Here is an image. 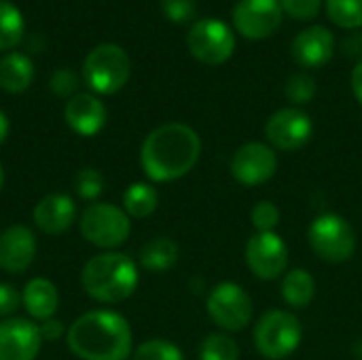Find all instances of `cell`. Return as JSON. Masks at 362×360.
<instances>
[{
  "label": "cell",
  "instance_id": "8",
  "mask_svg": "<svg viewBox=\"0 0 362 360\" xmlns=\"http://www.w3.org/2000/svg\"><path fill=\"white\" fill-rule=\"evenodd\" d=\"M187 47L191 55L208 66L225 64L235 51V36L231 28L221 19H199L187 34Z\"/></svg>",
  "mask_w": 362,
  "mask_h": 360
},
{
  "label": "cell",
  "instance_id": "13",
  "mask_svg": "<svg viewBox=\"0 0 362 360\" xmlns=\"http://www.w3.org/2000/svg\"><path fill=\"white\" fill-rule=\"evenodd\" d=\"M282 15L278 0H240L233 8V25L244 38L261 40L280 28Z\"/></svg>",
  "mask_w": 362,
  "mask_h": 360
},
{
  "label": "cell",
  "instance_id": "20",
  "mask_svg": "<svg viewBox=\"0 0 362 360\" xmlns=\"http://www.w3.org/2000/svg\"><path fill=\"white\" fill-rule=\"evenodd\" d=\"M34 81V64L25 53H8L0 59V87L8 93H23Z\"/></svg>",
  "mask_w": 362,
  "mask_h": 360
},
{
  "label": "cell",
  "instance_id": "15",
  "mask_svg": "<svg viewBox=\"0 0 362 360\" xmlns=\"http://www.w3.org/2000/svg\"><path fill=\"white\" fill-rule=\"evenodd\" d=\"M36 236L25 225H11L0 233V269L23 274L34 263Z\"/></svg>",
  "mask_w": 362,
  "mask_h": 360
},
{
  "label": "cell",
  "instance_id": "4",
  "mask_svg": "<svg viewBox=\"0 0 362 360\" xmlns=\"http://www.w3.org/2000/svg\"><path fill=\"white\" fill-rule=\"evenodd\" d=\"M132 74V62L125 49L115 42L98 45L83 62V79L91 91L110 95L125 87Z\"/></svg>",
  "mask_w": 362,
  "mask_h": 360
},
{
  "label": "cell",
  "instance_id": "33",
  "mask_svg": "<svg viewBox=\"0 0 362 360\" xmlns=\"http://www.w3.org/2000/svg\"><path fill=\"white\" fill-rule=\"evenodd\" d=\"M49 87L59 98H72L76 93V87H78V76L72 70H68V68H57L51 74Z\"/></svg>",
  "mask_w": 362,
  "mask_h": 360
},
{
  "label": "cell",
  "instance_id": "26",
  "mask_svg": "<svg viewBox=\"0 0 362 360\" xmlns=\"http://www.w3.org/2000/svg\"><path fill=\"white\" fill-rule=\"evenodd\" d=\"M199 360H240V348L229 335L214 333L204 339Z\"/></svg>",
  "mask_w": 362,
  "mask_h": 360
},
{
  "label": "cell",
  "instance_id": "37",
  "mask_svg": "<svg viewBox=\"0 0 362 360\" xmlns=\"http://www.w3.org/2000/svg\"><path fill=\"white\" fill-rule=\"evenodd\" d=\"M8 117L0 110V146L4 144V140H6V136H8Z\"/></svg>",
  "mask_w": 362,
  "mask_h": 360
},
{
  "label": "cell",
  "instance_id": "24",
  "mask_svg": "<svg viewBox=\"0 0 362 360\" xmlns=\"http://www.w3.org/2000/svg\"><path fill=\"white\" fill-rule=\"evenodd\" d=\"M25 30V21L21 11L8 2L0 0V51L13 49L21 42Z\"/></svg>",
  "mask_w": 362,
  "mask_h": 360
},
{
  "label": "cell",
  "instance_id": "5",
  "mask_svg": "<svg viewBox=\"0 0 362 360\" xmlns=\"http://www.w3.org/2000/svg\"><path fill=\"white\" fill-rule=\"evenodd\" d=\"M303 339L301 325L295 314L284 310L265 312L255 327V348L267 360H284L297 352Z\"/></svg>",
  "mask_w": 362,
  "mask_h": 360
},
{
  "label": "cell",
  "instance_id": "1",
  "mask_svg": "<svg viewBox=\"0 0 362 360\" xmlns=\"http://www.w3.org/2000/svg\"><path fill=\"white\" fill-rule=\"evenodd\" d=\"M202 155L197 132L185 123H165L153 129L140 149V166L155 182H172L187 176Z\"/></svg>",
  "mask_w": 362,
  "mask_h": 360
},
{
  "label": "cell",
  "instance_id": "38",
  "mask_svg": "<svg viewBox=\"0 0 362 360\" xmlns=\"http://www.w3.org/2000/svg\"><path fill=\"white\" fill-rule=\"evenodd\" d=\"M2 185H4V170H2V163H0V191H2Z\"/></svg>",
  "mask_w": 362,
  "mask_h": 360
},
{
  "label": "cell",
  "instance_id": "28",
  "mask_svg": "<svg viewBox=\"0 0 362 360\" xmlns=\"http://www.w3.org/2000/svg\"><path fill=\"white\" fill-rule=\"evenodd\" d=\"M286 98L288 102L293 104H308L316 98V81L305 74V72H297V74H291L288 81H286Z\"/></svg>",
  "mask_w": 362,
  "mask_h": 360
},
{
  "label": "cell",
  "instance_id": "22",
  "mask_svg": "<svg viewBox=\"0 0 362 360\" xmlns=\"http://www.w3.org/2000/svg\"><path fill=\"white\" fill-rule=\"evenodd\" d=\"M178 261V244L170 238H155L140 250V263L146 272L163 274Z\"/></svg>",
  "mask_w": 362,
  "mask_h": 360
},
{
  "label": "cell",
  "instance_id": "12",
  "mask_svg": "<svg viewBox=\"0 0 362 360\" xmlns=\"http://www.w3.org/2000/svg\"><path fill=\"white\" fill-rule=\"evenodd\" d=\"M278 172V155L263 142H248L231 157V176L244 187H259Z\"/></svg>",
  "mask_w": 362,
  "mask_h": 360
},
{
  "label": "cell",
  "instance_id": "6",
  "mask_svg": "<svg viewBox=\"0 0 362 360\" xmlns=\"http://www.w3.org/2000/svg\"><path fill=\"white\" fill-rule=\"evenodd\" d=\"M312 250L327 263H346L356 252V233L352 225L333 212L320 214L308 229Z\"/></svg>",
  "mask_w": 362,
  "mask_h": 360
},
{
  "label": "cell",
  "instance_id": "35",
  "mask_svg": "<svg viewBox=\"0 0 362 360\" xmlns=\"http://www.w3.org/2000/svg\"><path fill=\"white\" fill-rule=\"evenodd\" d=\"M40 335H42V342H57L64 335V325L55 318L45 320L40 325Z\"/></svg>",
  "mask_w": 362,
  "mask_h": 360
},
{
  "label": "cell",
  "instance_id": "18",
  "mask_svg": "<svg viewBox=\"0 0 362 360\" xmlns=\"http://www.w3.org/2000/svg\"><path fill=\"white\" fill-rule=\"evenodd\" d=\"M34 225L47 236H59L76 221V206L72 197L64 193L45 195L34 208Z\"/></svg>",
  "mask_w": 362,
  "mask_h": 360
},
{
  "label": "cell",
  "instance_id": "27",
  "mask_svg": "<svg viewBox=\"0 0 362 360\" xmlns=\"http://www.w3.org/2000/svg\"><path fill=\"white\" fill-rule=\"evenodd\" d=\"M134 360H185L178 346L168 339H148L136 348Z\"/></svg>",
  "mask_w": 362,
  "mask_h": 360
},
{
  "label": "cell",
  "instance_id": "25",
  "mask_svg": "<svg viewBox=\"0 0 362 360\" xmlns=\"http://www.w3.org/2000/svg\"><path fill=\"white\" fill-rule=\"evenodd\" d=\"M329 19L346 30L362 28V0H327Z\"/></svg>",
  "mask_w": 362,
  "mask_h": 360
},
{
  "label": "cell",
  "instance_id": "17",
  "mask_svg": "<svg viewBox=\"0 0 362 360\" xmlns=\"http://www.w3.org/2000/svg\"><path fill=\"white\" fill-rule=\"evenodd\" d=\"M68 127L78 136H95L106 125V106L93 93H74L64 108Z\"/></svg>",
  "mask_w": 362,
  "mask_h": 360
},
{
  "label": "cell",
  "instance_id": "14",
  "mask_svg": "<svg viewBox=\"0 0 362 360\" xmlns=\"http://www.w3.org/2000/svg\"><path fill=\"white\" fill-rule=\"evenodd\" d=\"M42 346L40 327L25 318L0 323V360H36Z\"/></svg>",
  "mask_w": 362,
  "mask_h": 360
},
{
  "label": "cell",
  "instance_id": "9",
  "mask_svg": "<svg viewBox=\"0 0 362 360\" xmlns=\"http://www.w3.org/2000/svg\"><path fill=\"white\" fill-rule=\"evenodd\" d=\"M208 316L225 331H242L252 320V301L235 282L216 284L206 301Z\"/></svg>",
  "mask_w": 362,
  "mask_h": 360
},
{
  "label": "cell",
  "instance_id": "23",
  "mask_svg": "<svg viewBox=\"0 0 362 360\" xmlns=\"http://www.w3.org/2000/svg\"><path fill=\"white\" fill-rule=\"evenodd\" d=\"M159 206V193L148 182H134L123 193V210L129 219H146Z\"/></svg>",
  "mask_w": 362,
  "mask_h": 360
},
{
  "label": "cell",
  "instance_id": "32",
  "mask_svg": "<svg viewBox=\"0 0 362 360\" xmlns=\"http://www.w3.org/2000/svg\"><path fill=\"white\" fill-rule=\"evenodd\" d=\"M278 2L282 6V13H286L293 19H301V21L314 19L322 4V0H278Z\"/></svg>",
  "mask_w": 362,
  "mask_h": 360
},
{
  "label": "cell",
  "instance_id": "3",
  "mask_svg": "<svg viewBox=\"0 0 362 360\" xmlns=\"http://www.w3.org/2000/svg\"><path fill=\"white\" fill-rule=\"evenodd\" d=\"M138 267L123 252H102L91 257L81 274L85 293L100 303H121L138 289Z\"/></svg>",
  "mask_w": 362,
  "mask_h": 360
},
{
  "label": "cell",
  "instance_id": "7",
  "mask_svg": "<svg viewBox=\"0 0 362 360\" xmlns=\"http://www.w3.org/2000/svg\"><path fill=\"white\" fill-rule=\"evenodd\" d=\"M81 233L83 238L104 250L119 248L127 242L132 233L129 216L123 208H117L112 204H91L81 214Z\"/></svg>",
  "mask_w": 362,
  "mask_h": 360
},
{
  "label": "cell",
  "instance_id": "2",
  "mask_svg": "<svg viewBox=\"0 0 362 360\" xmlns=\"http://www.w3.org/2000/svg\"><path fill=\"white\" fill-rule=\"evenodd\" d=\"M68 348L81 360H127L134 335L129 323L110 310H95L78 316L68 333Z\"/></svg>",
  "mask_w": 362,
  "mask_h": 360
},
{
  "label": "cell",
  "instance_id": "31",
  "mask_svg": "<svg viewBox=\"0 0 362 360\" xmlns=\"http://www.w3.org/2000/svg\"><path fill=\"white\" fill-rule=\"evenodd\" d=\"M161 11L170 21L185 23L195 17L197 2L195 0H161Z\"/></svg>",
  "mask_w": 362,
  "mask_h": 360
},
{
  "label": "cell",
  "instance_id": "16",
  "mask_svg": "<svg viewBox=\"0 0 362 360\" xmlns=\"http://www.w3.org/2000/svg\"><path fill=\"white\" fill-rule=\"evenodd\" d=\"M335 51V36L325 25H312L301 30L291 47L293 59L303 68H320L331 62Z\"/></svg>",
  "mask_w": 362,
  "mask_h": 360
},
{
  "label": "cell",
  "instance_id": "19",
  "mask_svg": "<svg viewBox=\"0 0 362 360\" xmlns=\"http://www.w3.org/2000/svg\"><path fill=\"white\" fill-rule=\"evenodd\" d=\"M21 306L34 320H51L59 308V293L47 278H32L21 291Z\"/></svg>",
  "mask_w": 362,
  "mask_h": 360
},
{
  "label": "cell",
  "instance_id": "36",
  "mask_svg": "<svg viewBox=\"0 0 362 360\" xmlns=\"http://www.w3.org/2000/svg\"><path fill=\"white\" fill-rule=\"evenodd\" d=\"M352 91H354L356 100L362 104V59L352 70Z\"/></svg>",
  "mask_w": 362,
  "mask_h": 360
},
{
  "label": "cell",
  "instance_id": "10",
  "mask_svg": "<svg viewBox=\"0 0 362 360\" xmlns=\"http://www.w3.org/2000/svg\"><path fill=\"white\" fill-rule=\"evenodd\" d=\"M246 263L261 280H278L288 267V248L276 233H255L246 244Z\"/></svg>",
  "mask_w": 362,
  "mask_h": 360
},
{
  "label": "cell",
  "instance_id": "30",
  "mask_svg": "<svg viewBox=\"0 0 362 360\" xmlns=\"http://www.w3.org/2000/svg\"><path fill=\"white\" fill-rule=\"evenodd\" d=\"M252 225L259 233H269L280 223V210L274 202H259L250 212Z\"/></svg>",
  "mask_w": 362,
  "mask_h": 360
},
{
  "label": "cell",
  "instance_id": "11",
  "mask_svg": "<svg viewBox=\"0 0 362 360\" xmlns=\"http://www.w3.org/2000/svg\"><path fill=\"white\" fill-rule=\"evenodd\" d=\"M265 136L278 151H299L314 136V123L301 108H282L265 123Z\"/></svg>",
  "mask_w": 362,
  "mask_h": 360
},
{
  "label": "cell",
  "instance_id": "21",
  "mask_svg": "<svg viewBox=\"0 0 362 360\" xmlns=\"http://www.w3.org/2000/svg\"><path fill=\"white\" fill-rule=\"evenodd\" d=\"M316 295V280L312 278V274L303 267L291 269L284 280H282V297L284 301L295 308V310H303L314 301Z\"/></svg>",
  "mask_w": 362,
  "mask_h": 360
},
{
  "label": "cell",
  "instance_id": "34",
  "mask_svg": "<svg viewBox=\"0 0 362 360\" xmlns=\"http://www.w3.org/2000/svg\"><path fill=\"white\" fill-rule=\"evenodd\" d=\"M21 303V295L15 291V286L0 282V316H11Z\"/></svg>",
  "mask_w": 362,
  "mask_h": 360
},
{
  "label": "cell",
  "instance_id": "29",
  "mask_svg": "<svg viewBox=\"0 0 362 360\" xmlns=\"http://www.w3.org/2000/svg\"><path fill=\"white\" fill-rule=\"evenodd\" d=\"M74 189H76L78 197L93 202L104 191V178L95 168H83L74 176Z\"/></svg>",
  "mask_w": 362,
  "mask_h": 360
}]
</instances>
